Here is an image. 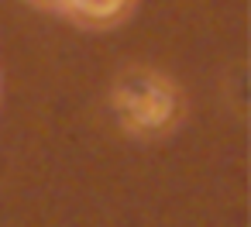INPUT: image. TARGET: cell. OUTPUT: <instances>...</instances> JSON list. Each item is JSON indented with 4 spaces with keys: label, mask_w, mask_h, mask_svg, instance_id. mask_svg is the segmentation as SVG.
Returning <instances> with one entry per match:
<instances>
[{
    "label": "cell",
    "mask_w": 251,
    "mask_h": 227,
    "mask_svg": "<svg viewBox=\"0 0 251 227\" xmlns=\"http://www.w3.org/2000/svg\"><path fill=\"white\" fill-rule=\"evenodd\" d=\"M35 7H42V11H52V14H62L66 11V4L69 0H31Z\"/></svg>",
    "instance_id": "3957f363"
},
{
    "label": "cell",
    "mask_w": 251,
    "mask_h": 227,
    "mask_svg": "<svg viewBox=\"0 0 251 227\" xmlns=\"http://www.w3.org/2000/svg\"><path fill=\"white\" fill-rule=\"evenodd\" d=\"M110 107L127 134L148 138L176 127V121L182 117V93L165 73L131 66L117 76L110 90Z\"/></svg>",
    "instance_id": "6da1fadb"
},
{
    "label": "cell",
    "mask_w": 251,
    "mask_h": 227,
    "mask_svg": "<svg viewBox=\"0 0 251 227\" xmlns=\"http://www.w3.org/2000/svg\"><path fill=\"white\" fill-rule=\"evenodd\" d=\"M134 4L138 0H69L62 14L83 28H114L131 18Z\"/></svg>",
    "instance_id": "7a4b0ae2"
}]
</instances>
